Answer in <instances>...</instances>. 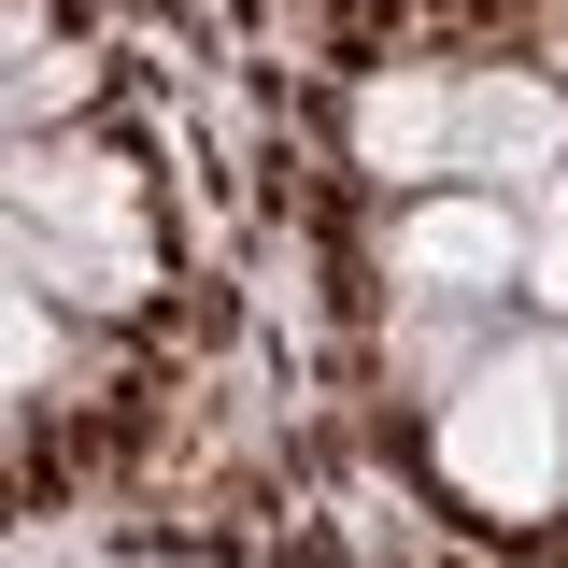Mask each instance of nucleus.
<instances>
[{"instance_id":"nucleus-13","label":"nucleus","mask_w":568,"mask_h":568,"mask_svg":"<svg viewBox=\"0 0 568 568\" xmlns=\"http://www.w3.org/2000/svg\"><path fill=\"white\" fill-rule=\"evenodd\" d=\"M0 142H29V129H14V114H0Z\"/></svg>"},{"instance_id":"nucleus-1","label":"nucleus","mask_w":568,"mask_h":568,"mask_svg":"<svg viewBox=\"0 0 568 568\" xmlns=\"http://www.w3.org/2000/svg\"><path fill=\"white\" fill-rule=\"evenodd\" d=\"M426 426H440V484L469 511H497V526L568 511V426H555V342L540 327H497Z\"/></svg>"},{"instance_id":"nucleus-11","label":"nucleus","mask_w":568,"mask_h":568,"mask_svg":"<svg viewBox=\"0 0 568 568\" xmlns=\"http://www.w3.org/2000/svg\"><path fill=\"white\" fill-rule=\"evenodd\" d=\"M43 43H29V0H0V71H29Z\"/></svg>"},{"instance_id":"nucleus-3","label":"nucleus","mask_w":568,"mask_h":568,"mask_svg":"<svg viewBox=\"0 0 568 568\" xmlns=\"http://www.w3.org/2000/svg\"><path fill=\"white\" fill-rule=\"evenodd\" d=\"M568 171V85L540 71H469L455 85V185H555Z\"/></svg>"},{"instance_id":"nucleus-2","label":"nucleus","mask_w":568,"mask_h":568,"mask_svg":"<svg viewBox=\"0 0 568 568\" xmlns=\"http://www.w3.org/2000/svg\"><path fill=\"white\" fill-rule=\"evenodd\" d=\"M384 271H398V298H511V271H526V227H511V200L497 185H426V200L384 213Z\"/></svg>"},{"instance_id":"nucleus-8","label":"nucleus","mask_w":568,"mask_h":568,"mask_svg":"<svg viewBox=\"0 0 568 568\" xmlns=\"http://www.w3.org/2000/svg\"><path fill=\"white\" fill-rule=\"evenodd\" d=\"M58 384V298L0 284V398H43Z\"/></svg>"},{"instance_id":"nucleus-4","label":"nucleus","mask_w":568,"mask_h":568,"mask_svg":"<svg viewBox=\"0 0 568 568\" xmlns=\"http://www.w3.org/2000/svg\"><path fill=\"white\" fill-rule=\"evenodd\" d=\"M355 171H384L398 200L455 185V71H369L355 85Z\"/></svg>"},{"instance_id":"nucleus-7","label":"nucleus","mask_w":568,"mask_h":568,"mask_svg":"<svg viewBox=\"0 0 568 568\" xmlns=\"http://www.w3.org/2000/svg\"><path fill=\"white\" fill-rule=\"evenodd\" d=\"M29 284H58L85 313H129L142 284H156V256H142V227H43L29 242Z\"/></svg>"},{"instance_id":"nucleus-6","label":"nucleus","mask_w":568,"mask_h":568,"mask_svg":"<svg viewBox=\"0 0 568 568\" xmlns=\"http://www.w3.org/2000/svg\"><path fill=\"white\" fill-rule=\"evenodd\" d=\"M484 342H497L484 298H398V313H384V384L440 413V398L469 384V355H484Z\"/></svg>"},{"instance_id":"nucleus-14","label":"nucleus","mask_w":568,"mask_h":568,"mask_svg":"<svg viewBox=\"0 0 568 568\" xmlns=\"http://www.w3.org/2000/svg\"><path fill=\"white\" fill-rule=\"evenodd\" d=\"M555 185H568V171H555Z\"/></svg>"},{"instance_id":"nucleus-5","label":"nucleus","mask_w":568,"mask_h":568,"mask_svg":"<svg viewBox=\"0 0 568 568\" xmlns=\"http://www.w3.org/2000/svg\"><path fill=\"white\" fill-rule=\"evenodd\" d=\"M0 213H29V227H142V171L114 142H0Z\"/></svg>"},{"instance_id":"nucleus-10","label":"nucleus","mask_w":568,"mask_h":568,"mask_svg":"<svg viewBox=\"0 0 568 568\" xmlns=\"http://www.w3.org/2000/svg\"><path fill=\"white\" fill-rule=\"evenodd\" d=\"M511 284H526V298L568 327V200H555V227H526V271H511Z\"/></svg>"},{"instance_id":"nucleus-9","label":"nucleus","mask_w":568,"mask_h":568,"mask_svg":"<svg viewBox=\"0 0 568 568\" xmlns=\"http://www.w3.org/2000/svg\"><path fill=\"white\" fill-rule=\"evenodd\" d=\"M85 85H100V71H85V58H58V43H43V58L14 71V85H0V114H14V129H43V114H85Z\"/></svg>"},{"instance_id":"nucleus-12","label":"nucleus","mask_w":568,"mask_h":568,"mask_svg":"<svg viewBox=\"0 0 568 568\" xmlns=\"http://www.w3.org/2000/svg\"><path fill=\"white\" fill-rule=\"evenodd\" d=\"M540 342H555V426H568V327H540Z\"/></svg>"}]
</instances>
